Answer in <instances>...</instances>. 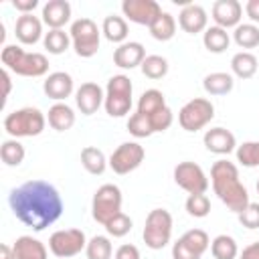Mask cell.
I'll return each instance as SVG.
<instances>
[{"label":"cell","instance_id":"36","mask_svg":"<svg viewBox=\"0 0 259 259\" xmlns=\"http://www.w3.org/2000/svg\"><path fill=\"white\" fill-rule=\"evenodd\" d=\"M85 253H87V259H111L113 247L105 235H95L93 239L87 241Z\"/></svg>","mask_w":259,"mask_h":259},{"label":"cell","instance_id":"23","mask_svg":"<svg viewBox=\"0 0 259 259\" xmlns=\"http://www.w3.org/2000/svg\"><path fill=\"white\" fill-rule=\"evenodd\" d=\"M47 119H49V125H51L53 130H57V132H67V130H71V127L75 125V111H73L71 105L59 101V103H55V105L49 107Z\"/></svg>","mask_w":259,"mask_h":259},{"label":"cell","instance_id":"43","mask_svg":"<svg viewBox=\"0 0 259 259\" xmlns=\"http://www.w3.org/2000/svg\"><path fill=\"white\" fill-rule=\"evenodd\" d=\"M245 229H259V202H249L243 212L237 214Z\"/></svg>","mask_w":259,"mask_h":259},{"label":"cell","instance_id":"39","mask_svg":"<svg viewBox=\"0 0 259 259\" xmlns=\"http://www.w3.org/2000/svg\"><path fill=\"white\" fill-rule=\"evenodd\" d=\"M184 206H186V212L190 217L202 219V217H206L210 212V198L206 194H188Z\"/></svg>","mask_w":259,"mask_h":259},{"label":"cell","instance_id":"24","mask_svg":"<svg viewBox=\"0 0 259 259\" xmlns=\"http://www.w3.org/2000/svg\"><path fill=\"white\" fill-rule=\"evenodd\" d=\"M101 32H103V36H105L109 42H119V45H123L125 38H127V22H125L123 16L109 14V16L103 18Z\"/></svg>","mask_w":259,"mask_h":259},{"label":"cell","instance_id":"5","mask_svg":"<svg viewBox=\"0 0 259 259\" xmlns=\"http://www.w3.org/2000/svg\"><path fill=\"white\" fill-rule=\"evenodd\" d=\"M132 81L127 75H113L105 87L103 107L111 117H123L132 109Z\"/></svg>","mask_w":259,"mask_h":259},{"label":"cell","instance_id":"35","mask_svg":"<svg viewBox=\"0 0 259 259\" xmlns=\"http://www.w3.org/2000/svg\"><path fill=\"white\" fill-rule=\"evenodd\" d=\"M180 241H182L192 253H196L198 257H202L204 251L210 247V239H208V235H206L202 229H190V231H186V233L180 237Z\"/></svg>","mask_w":259,"mask_h":259},{"label":"cell","instance_id":"26","mask_svg":"<svg viewBox=\"0 0 259 259\" xmlns=\"http://www.w3.org/2000/svg\"><path fill=\"white\" fill-rule=\"evenodd\" d=\"M231 69L239 79H251L257 73V57L253 53L241 51L237 55H233L231 59Z\"/></svg>","mask_w":259,"mask_h":259},{"label":"cell","instance_id":"18","mask_svg":"<svg viewBox=\"0 0 259 259\" xmlns=\"http://www.w3.org/2000/svg\"><path fill=\"white\" fill-rule=\"evenodd\" d=\"M202 142H204V148L208 152L219 154V156H225V154H231L233 150H237L235 134L225 130V127H210V130H206Z\"/></svg>","mask_w":259,"mask_h":259},{"label":"cell","instance_id":"7","mask_svg":"<svg viewBox=\"0 0 259 259\" xmlns=\"http://www.w3.org/2000/svg\"><path fill=\"white\" fill-rule=\"evenodd\" d=\"M121 190L115 184H101L91 200V214L97 223H101L103 227L121 212Z\"/></svg>","mask_w":259,"mask_h":259},{"label":"cell","instance_id":"40","mask_svg":"<svg viewBox=\"0 0 259 259\" xmlns=\"http://www.w3.org/2000/svg\"><path fill=\"white\" fill-rule=\"evenodd\" d=\"M127 132H130L134 138H148V136L154 134L150 119H148L144 113H140V111H136V113L127 119Z\"/></svg>","mask_w":259,"mask_h":259},{"label":"cell","instance_id":"10","mask_svg":"<svg viewBox=\"0 0 259 259\" xmlns=\"http://www.w3.org/2000/svg\"><path fill=\"white\" fill-rule=\"evenodd\" d=\"M87 247V237L81 229H61L49 237V249L55 257L69 259Z\"/></svg>","mask_w":259,"mask_h":259},{"label":"cell","instance_id":"48","mask_svg":"<svg viewBox=\"0 0 259 259\" xmlns=\"http://www.w3.org/2000/svg\"><path fill=\"white\" fill-rule=\"evenodd\" d=\"M239 259H259V241L247 245L243 251H241V257Z\"/></svg>","mask_w":259,"mask_h":259},{"label":"cell","instance_id":"32","mask_svg":"<svg viewBox=\"0 0 259 259\" xmlns=\"http://www.w3.org/2000/svg\"><path fill=\"white\" fill-rule=\"evenodd\" d=\"M24 146L16 140V138H10V140H4L2 146H0V158L6 166H18L22 164L24 160Z\"/></svg>","mask_w":259,"mask_h":259},{"label":"cell","instance_id":"44","mask_svg":"<svg viewBox=\"0 0 259 259\" xmlns=\"http://www.w3.org/2000/svg\"><path fill=\"white\" fill-rule=\"evenodd\" d=\"M113 259H142V255H140V249H138L136 245L123 243V245H119V247L115 249Z\"/></svg>","mask_w":259,"mask_h":259},{"label":"cell","instance_id":"20","mask_svg":"<svg viewBox=\"0 0 259 259\" xmlns=\"http://www.w3.org/2000/svg\"><path fill=\"white\" fill-rule=\"evenodd\" d=\"M14 34L22 45H34L42 36V20L34 14H20L14 24Z\"/></svg>","mask_w":259,"mask_h":259},{"label":"cell","instance_id":"50","mask_svg":"<svg viewBox=\"0 0 259 259\" xmlns=\"http://www.w3.org/2000/svg\"><path fill=\"white\" fill-rule=\"evenodd\" d=\"M0 259H16L14 257V249L8 245H0Z\"/></svg>","mask_w":259,"mask_h":259},{"label":"cell","instance_id":"29","mask_svg":"<svg viewBox=\"0 0 259 259\" xmlns=\"http://www.w3.org/2000/svg\"><path fill=\"white\" fill-rule=\"evenodd\" d=\"M164 107H166V99H164V93L162 91H158V89H146L140 95V101H138V111L140 113L154 115V113H158Z\"/></svg>","mask_w":259,"mask_h":259},{"label":"cell","instance_id":"16","mask_svg":"<svg viewBox=\"0 0 259 259\" xmlns=\"http://www.w3.org/2000/svg\"><path fill=\"white\" fill-rule=\"evenodd\" d=\"M206 22H208L206 10L200 4H194V2L184 4L180 14H178V24L188 34H196V32L206 30Z\"/></svg>","mask_w":259,"mask_h":259},{"label":"cell","instance_id":"33","mask_svg":"<svg viewBox=\"0 0 259 259\" xmlns=\"http://www.w3.org/2000/svg\"><path fill=\"white\" fill-rule=\"evenodd\" d=\"M233 40L241 49H255V47H259V28L253 22L239 24L233 32Z\"/></svg>","mask_w":259,"mask_h":259},{"label":"cell","instance_id":"4","mask_svg":"<svg viewBox=\"0 0 259 259\" xmlns=\"http://www.w3.org/2000/svg\"><path fill=\"white\" fill-rule=\"evenodd\" d=\"M47 123L45 113L38 107H22L14 109L4 117V130L12 138H32L42 134Z\"/></svg>","mask_w":259,"mask_h":259},{"label":"cell","instance_id":"41","mask_svg":"<svg viewBox=\"0 0 259 259\" xmlns=\"http://www.w3.org/2000/svg\"><path fill=\"white\" fill-rule=\"evenodd\" d=\"M132 219L125 214V212H119L117 217H113L107 225H105V231L111 235V237H125L130 231H132Z\"/></svg>","mask_w":259,"mask_h":259},{"label":"cell","instance_id":"37","mask_svg":"<svg viewBox=\"0 0 259 259\" xmlns=\"http://www.w3.org/2000/svg\"><path fill=\"white\" fill-rule=\"evenodd\" d=\"M142 73L150 79H162L168 73V61L162 55H148L142 63Z\"/></svg>","mask_w":259,"mask_h":259},{"label":"cell","instance_id":"14","mask_svg":"<svg viewBox=\"0 0 259 259\" xmlns=\"http://www.w3.org/2000/svg\"><path fill=\"white\" fill-rule=\"evenodd\" d=\"M103 101H105V93H103V89H101L97 83H93V81L83 83V85L75 91V103H77V107H79V111H81L83 115H93V113L103 105Z\"/></svg>","mask_w":259,"mask_h":259},{"label":"cell","instance_id":"8","mask_svg":"<svg viewBox=\"0 0 259 259\" xmlns=\"http://www.w3.org/2000/svg\"><path fill=\"white\" fill-rule=\"evenodd\" d=\"M99 34L101 32H99L97 24L91 18H87V16L77 18L71 24V30H69L73 49L83 59H89V57H93L99 51Z\"/></svg>","mask_w":259,"mask_h":259},{"label":"cell","instance_id":"13","mask_svg":"<svg viewBox=\"0 0 259 259\" xmlns=\"http://www.w3.org/2000/svg\"><path fill=\"white\" fill-rule=\"evenodd\" d=\"M121 12L132 22L144 24V26L150 28L164 10L160 8V4L156 0H123L121 2Z\"/></svg>","mask_w":259,"mask_h":259},{"label":"cell","instance_id":"12","mask_svg":"<svg viewBox=\"0 0 259 259\" xmlns=\"http://www.w3.org/2000/svg\"><path fill=\"white\" fill-rule=\"evenodd\" d=\"M174 182L188 194H204L208 190V178L196 162H180L174 168Z\"/></svg>","mask_w":259,"mask_h":259},{"label":"cell","instance_id":"15","mask_svg":"<svg viewBox=\"0 0 259 259\" xmlns=\"http://www.w3.org/2000/svg\"><path fill=\"white\" fill-rule=\"evenodd\" d=\"M243 18V6L237 0H217L212 4V20L217 22V26L221 28H231V26H239Z\"/></svg>","mask_w":259,"mask_h":259},{"label":"cell","instance_id":"9","mask_svg":"<svg viewBox=\"0 0 259 259\" xmlns=\"http://www.w3.org/2000/svg\"><path fill=\"white\" fill-rule=\"evenodd\" d=\"M212 117H214V105L208 99H204V97L190 99L178 111V123L186 132H198V130H202Z\"/></svg>","mask_w":259,"mask_h":259},{"label":"cell","instance_id":"25","mask_svg":"<svg viewBox=\"0 0 259 259\" xmlns=\"http://www.w3.org/2000/svg\"><path fill=\"white\" fill-rule=\"evenodd\" d=\"M235 85V79L231 73H223V71H217V73H208L204 79H202V87L208 95H227Z\"/></svg>","mask_w":259,"mask_h":259},{"label":"cell","instance_id":"38","mask_svg":"<svg viewBox=\"0 0 259 259\" xmlns=\"http://www.w3.org/2000/svg\"><path fill=\"white\" fill-rule=\"evenodd\" d=\"M237 162H241L247 168H257L259 166V142H243L235 150Z\"/></svg>","mask_w":259,"mask_h":259},{"label":"cell","instance_id":"31","mask_svg":"<svg viewBox=\"0 0 259 259\" xmlns=\"http://www.w3.org/2000/svg\"><path fill=\"white\" fill-rule=\"evenodd\" d=\"M150 34L156 38V40H170L174 34H176V20L170 12H162L156 22L150 26Z\"/></svg>","mask_w":259,"mask_h":259},{"label":"cell","instance_id":"28","mask_svg":"<svg viewBox=\"0 0 259 259\" xmlns=\"http://www.w3.org/2000/svg\"><path fill=\"white\" fill-rule=\"evenodd\" d=\"M202 42H204L206 51H210V53H223V51L229 49L231 36H229V32H227L225 28H221V26L214 24V26H208V28L204 30Z\"/></svg>","mask_w":259,"mask_h":259},{"label":"cell","instance_id":"45","mask_svg":"<svg viewBox=\"0 0 259 259\" xmlns=\"http://www.w3.org/2000/svg\"><path fill=\"white\" fill-rule=\"evenodd\" d=\"M172 259H200L196 253H192L180 239L172 245Z\"/></svg>","mask_w":259,"mask_h":259},{"label":"cell","instance_id":"47","mask_svg":"<svg viewBox=\"0 0 259 259\" xmlns=\"http://www.w3.org/2000/svg\"><path fill=\"white\" fill-rule=\"evenodd\" d=\"M245 12L253 22H259V0H247Z\"/></svg>","mask_w":259,"mask_h":259},{"label":"cell","instance_id":"27","mask_svg":"<svg viewBox=\"0 0 259 259\" xmlns=\"http://www.w3.org/2000/svg\"><path fill=\"white\" fill-rule=\"evenodd\" d=\"M81 164L83 168L89 172V174H103L105 168H107V160H105V154L95 148V146H85L81 150Z\"/></svg>","mask_w":259,"mask_h":259},{"label":"cell","instance_id":"51","mask_svg":"<svg viewBox=\"0 0 259 259\" xmlns=\"http://www.w3.org/2000/svg\"><path fill=\"white\" fill-rule=\"evenodd\" d=\"M257 192H259V182H257Z\"/></svg>","mask_w":259,"mask_h":259},{"label":"cell","instance_id":"11","mask_svg":"<svg viewBox=\"0 0 259 259\" xmlns=\"http://www.w3.org/2000/svg\"><path fill=\"white\" fill-rule=\"evenodd\" d=\"M144 156H146L144 146H140L138 142H123L109 156V168L115 174H130L144 162Z\"/></svg>","mask_w":259,"mask_h":259},{"label":"cell","instance_id":"49","mask_svg":"<svg viewBox=\"0 0 259 259\" xmlns=\"http://www.w3.org/2000/svg\"><path fill=\"white\" fill-rule=\"evenodd\" d=\"M2 81H4V99L10 95V87H12V83H10V73H8V69H4L2 71Z\"/></svg>","mask_w":259,"mask_h":259},{"label":"cell","instance_id":"17","mask_svg":"<svg viewBox=\"0 0 259 259\" xmlns=\"http://www.w3.org/2000/svg\"><path fill=\"white\" fill-rule=\"evenodd\" d=\"M146 49L142 42L138 40H125L123 45H119L113 53V63L119 69H134V67H142L144 59H146Z\"/></svg>","mask_w":259,"mask_h":259},{"label":"cell","instance_id":"22","mask_svg":"<svg viewBox=\"0 0 259 259\" xmlns=\"http://www.w3.org/2000/svg\"><path fill=\"white\" fill-rule=\"evenodd\" d=\"M14 249V257L16 259H47V247L45 243H40L38 239L30 237V235H22L14 241L12 245Z\"/></svg>","mask_w":259,"mask_h":259},{"label":"cell","instance_id":"42","mask_svg":"<svg viewBox=\"0 0 259 259\" xmlns=\"http://www.w3.org/2000/svg\"><path fill=\"white\" fill-rule=\"evenodd\" d=\"M148 119H150V123H152V130H154V134L156 132H166L170 125H172V121H174V115H172V109L166 105L164 109H160L158 113H154V115H146Z\"/></svg>","mask_w":259,"mask_h":259},{"label":"cell","instance_id":"34","mask_svg":"<svg viewBox=\"0 0 259 259\" xmlns=\"http://www.w3.org/2000/svg\"><path fill=\"white\" fill-rule=\"evenodd\" d=\"M42 42H45V49H47L51 55H61V53H65V51L69 49L71 36H69L63 28H53V30L45 32Z\"/></svg>","mask_w":259,"mask_h":259},{"label":"cell","instance_id":"1","mask_svg":"<svg viewBox=\"0 0 259 259\" xmlns=\"http://www.w3.org/2000/svg\"><path fill=\"white\" fill-rule=\"evenodd\" d=\"M14 217L32 231H45L63 214V198L59 190L45 180H28L8 194Z\"/></svg>","mask_w":259,"mask_h":259},{"label":"cell","instance_id":"30","mask_svg":"<svg viewBox=\"0 0 259 259\" xmlns=\"http://www.w3.org/2000/svg\"><path fill=\"white\" fill-rule=\"evenodd\" d=\"M210 253L214 259H235L239 255V247L231 235H219L210 241Z\"/></svg>","mask_w":259,"mask_h":259},{"label":"cell","instance_id":"2","mask_svg":"<svg viewBox=\"0 0 259 259\" xmlns=\"http://www.w3.org/2000/svg\"><path fill=\"white\" fill-rule=\"evenodd\" d=\"M210 182L214 194L221 198V202L233 210V212H243L245 206L251 202L247 188L239 180V168L229 162V160H217L210 168Z\"/></svg>","mask_w":259,"mask_h":259},{"label":"cell","instance_id":"19","mask_svg":"<svg viewBox=\"0 0 259 259\" xmlns=\"http://www.w3.org/2000/svg\"><path fill=\"white\" fill-rule=\"evenodd\" d=\"M42 91L55 99L57 103L67 99L71 93H73V77L65 71H55V73H49V77L45 79L42 83Z\"/></svg>","mask_w":259,"mask_h":259},{"label":"cell","instance_id":"21","mask_svg":"<svg viewBox=\"0 0 259 259\" xmlns=\"http://www.w3.org/2000/svg\"><path fill=\"white\" fill-rule=\"evenodd\" d=\"M71 20V4L67 0H49L42 6V22L53 28H63Z\"/></svg>","mask_w":259,"mask_h":259},{"label":"cell","instance_id":"3","mask_svg":"<svg viewBox=\"0 0 259 259\" xmlns=\"http://www.w3.org/2000/svg\"><path fill=\"white\" fill-rule=\"evenodd\" d=\"M0 59L4 69L22 77H42L49 71V61L42 53H26L18 45H6Z\"/></svg>","mask_w":259,"mask_h":259},{"label":"cell","instance_id":"46","mask_svg":"<svg viewBox=\"0 0 259 259\" xmlns=\"http://www.w3.org/2000/svg\"><path fill=\"white\" fill-rule=\"evenodd\" d=\"M12 6L20 10L22 14H32V10L38 6V0H14Z\"/></svg>","mask_w":259,"mask_h":259},{"label":"cell","instance_id":"6","mask_svg":"<svg viewBox=\"0 0 259 259\" xmlns=\"http://www.w3.org/2000/svg\"><path fill=\"white\" fill-rule=\"evenodd\" d=\"M144 243L146 247L160 251L170 243L172 237V214L166 208H154L148 212L146 217V225H144Z\"/></svg>","mask_w":259,"mask_h":259}]
</instances>
